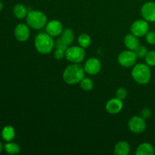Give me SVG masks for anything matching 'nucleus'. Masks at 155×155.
<instances>
[{
    "label": "nucleus",
    "mask_w": 155,
    "mask_h": 155,
    "mask_svg": "<svg viewBox=\"0 0 155 155\" xmlns=\"http://www.w3.org/2000/svg\"><path fill=\"white\" fill-rule=\"evenodd\" d=\"M85 73L84 68L80 64L71 63L64 71L63 80L67 84L75 85L84 78Z\"/></svg>",
    "instance_id": "nucleus-1"
},
{
    "label": "nucleus",
    "mask_w": 155,
    "mask_h": 155,
    "mask_svg": "<svg viewBox=\"0 0 155 155\" xmlns=\"http://www.w3.org/2000/svg\"><path fill=\"white\" fill-rule=\"evenodd\" d=\"M35 48L36 51L42 54H48L53 51L55 42L52 36L47 33H39L35 38Z\"/></svg>",
    "instance_id": "nucleus-2"
},
{
    "label": "nucleus",
    "mask_w": 155,
    "mask_h": 155,
    "mask_svg": "<svg viewBox=\"0 0 155 155\" xmlns=\"http://www.w3.org/2000/svg\"><path fill=\"white\" fill-rule=\"evenodd\" d=\"M132 77L138 84H148L151 78L150 67L147 64H136L132 71Z\"/></svg>",
    "instance_id": "nucleus-3"
},
{
    "label": "nucleus",
    "mask_w": 155,
    "mask_h": 155,
    "mask_svg": "<svg viewBox=\"0 0 155 155\" xmlns=\"http://www.w3.org/2000/svg\"><path fill=\"white\" fill-rule=\"evenodd\" d=\"M27 24L30 28L34 30H40L45 27L47 22V17L43 12L34 10L28 12L27 17Z\"/></svg>",
    "instance_id": "nucleus-4"
},
{
    "label": "nucleus",
    "mask_w": 155,
    "mask_h": 155,
    "mask_svg": "<svg viewBox=\"0 0 155 155\" xmlns=\"http://www.w3.org/2000/svg\"><path fill=\"white\" fill-rule=\"evenodd\" d=\"M86 52L81 46L68 47L65 51V58L68 61L74 64H80L85 58Z\"/></svg>",
    "instance_id": "nucleus-5"
},
{
    "label": "nucleus",
    "mask_w": 155,
    "mask_h": 155,
    "mask_svg": "<svg viewBox=\"0 0 155 155\" xmlns=\"http://www.w3.org/2000/svg\"><path fill=\"white\" fill-rule=\"evenodd\" d=\"M138 57L135 51L125 50L120 52L118 55V63L124 68H131L136 64Z\"/></svg>",
    "instance_id": "nucleus-6"
},
{
    "label": "nucleus",
    "mask_w": 155,
    "mask_h": 155,
    "mask_svg": "<svg viewBox=\"0 0 155 155\" xmlns=\"http://www.w3.org/2000/svg\"><path fill=\"white\" fill-rule=\"evenodd\" d=\"M149 25L148 22L145 19H139L134 21L131 26V33L136 36L137 37L145 36L149 31Z\"/></svg>",
    "instance_id": "nucleus-7"
},
{
    "label": "nucleus",
    "mask_w": 155,
    "mask_h": 155,
    "mask_svg": "<svg viewBox=\"0 0 155 155\" xmlns=\"http://www.w3.org/2000/svg\"><path fill=\"white\" fill-rule=\"evenodd\" d=\"M128 127L132 133L139 134L143 133L146 129V122L141 116H134L129 120Z\"/></svg>",
    "instance_id": "nucleus-8"
},
{
    "label": "nucleus",
    "mask_w": 155,
    "mask_h": 155,
    "mask_svg": "<svg viewBox=\"0 0 155 155\" xmlns=\"http://www.w3.org/2000/svg\"><path fill=\"white\" fill-rule=\"evenodd\" d=\"M85 72L89 75H96L101 69V63L96 58H90L88 59L83 66Z\"/></svg>",
    "instance_id": "nucleus-9"
},
{
    "label": "nucleus",
    "mask_w": 155,
    "mask_h": 155,
    "mask_svg": "<svg viewBox=\"0 0 155 155\" xmlns=\"http://www.w3.org/2000/svg\"><path fill=\"white\" fill-rule=\"evenodd\" d=\"M141 15L148 22H155V2H147L141 8Z\"/></svg>",
    "instance_id": "nucleus-10"
},
{
    "label": "nucleus",
    "mask_w": 155,
    "mask_h": 155,
    "mask_svg": "<svg viewBox=\"0 0 155 155\" xmlns=\"http://www.w3.org/2000/svg\"><path fill=\"white\" fill-rule=\"evenodd\" d=\"M63 30V24L60 21H58V20H51L48 21L45 25V31L52 37L60 36Z\"/></svg>",
    "instance_id": "nucleus-11"
},
{
    "label": "nucleus",
    "mask_w": 155,
    "mask_h": 155,
    "mask_svg": "<svg viewBox=\"0 0 155 155\" xmlns=\"http://www.w3.org/2000/svg\"><path fill=\"white\" fill-rule=\"evenodd\" d=\"M28 25L19 24L15 29V36L19 42H26L30 38V31Z\"/></svg>",
    "instance_id": "nucleus-12"
},
{
    "label": "nucleus",
    "mask_w": 155,
    "mask_h": 155,
    "mask_svg": "<svg viewBox=\"0 0 155 155\" xmlns=\"http://www.w3.org/2000/svg\"><path fill=\"white\" fill-rule=\"evenodd\" d=\"M124 103L122 100L116 98H113L109 100L105 105V109L107 113L110 114H117L122 110Z\"/></svg>",
    "instance_id": "nucleus-13"
},
{
    "label": "nucleus",
    "mask_w": 155,
    "mask_h": 155,
    "mask_svg": "<svg viewBox=\"0 0 155 155\" xmlns=\"http://www.w3.org/2000/svg\"><path fill=\"white\" fill-rule=\"evenodd\" d=\"M68 48V45H66L61 39V38L57 39V41L55 42V45H54V58H56L57 60H61L64 58H65V51Z\"/></svg>",
    "instance_id": "nucleus-14"
},
{
    "label": "nucleus",
    "mask_w": 155,
    "mask_h": 155,
    "mask_svg": "<svg viewBox=\"0 0 155 155\" xmlns=\"http://www.w3.org/2000/svg\"><path fill=\"white\" fill-rule=\"evenodd\" d=\"M138 38L139 37L133 35V33L127 34L124 37V45L128 49L135 51L140 45V42Z\"/></svg>",
    "instance_id": "nucleus-15"
},
{
    "label": "nucleus",
    "mask_w": 155,
    "mask_h": 155,
    "mask_svg": "<svg viewBox=\"0 0 155 155\" xmlns=\"http://www.w3.org/2000/svg\"><path fill=\"white\" fill-rule=\"evenodd\" d=\"M155 150L154 146L148 142H143L137 147L136 155H154Z\"/></svg>",
    "instance_id": "nucleus-16"
},
{
    "label": "nucleus",
    "mask_w": 155,
    "mask_h": 155,
    "mask_svg": "<svg viewBox=\"0 0 155 155\" xmlns=\"http://www.w3.org/2000/svg\"><path fill=\"white\" fill-rule=\"evenodd\" d=\"M114 152L116 155H128L130 152V146L126 141H120L115 145Z\"/></svg>",
    "instance_id": "nucleus-17"
},
{
    "label": "nucleus",
    "mask_w": 155,
    "mask_h": 155,
    "mask_svg": "<svg viewBox=\"0 0 155 155\" xmlns=\"http://www.w3.org/2000/svg\"><path fill=\"white\" fill-rule=\"evenodd\" d=\"M60 38L66 45L69 46V45H71L74 42L75 36H74V31L71 29L66 28L63 30L61 34Z\"/></svg>",
    "instance_id": "nucleus-18"
},
{
    "label": "nucleus",
    "mask_w": 155,
    "mask_h": 155,
    "mask_svg": "<svg viewBox=\"0 0 155 155\" xmlns=\"http://www.w3.org/2000/svg\"><path fill=\"white\" fill-rule=\"evenodd\" d=\"M15 136V129L12 126H6L2 131V137L5 142H12Z\"/></svg>",
    "instance_id": "nucleus-19"
},
{
    "label": "nucleus",
    "mask_w": 155,
    "mask_h": 155,
    "mask_svg": "<svg viewBox=\"0 0 155 155\" xmlns=\"http://www.w3.org/2000/svg\"><path fill=\"white\" fill-rule=\"evenodd\" d=\"M13 12L15 16L18 19H23V18H26L28 14L27 8L22 4L15 5L13 8Z\"/></svg>",
    "instance_id": "nucleus-20"
},
{
    "label": "nucleus",
    "mask_w": 155,
    "mask_h": 155,
    "mask_svg": "<svg viewBox=\"0 0 155 155\" xmlns=\"http://www.w3.org/2000/svg\"><path fill=\"white\" fill-rule=\"evenodd\" d=\"M4 148L5 150L6 153L9 154H17L20 152L21 148L18 144L15 142H8L4 145Z\"/></svg>",
    "instance_id": "nucleus-21"
},
{
    "label": "nucleus",
    "mask_w": 155,
    "mask_h": 155,
    "mask_svg": "<svg viewBox=\"0 0 155 155\" xmlns=\"http://www.w3.org/2000/svg\"><path fill=\"white\" fill-rule=\"evenodd\" d=\"M78 44L82 48H88L91 44V37L87 33H81L78 37Z\"/></svg>",
    "instance_id": "nucleus-22"
},
{
    "label": "nucleus",
    "mask_w": 155,
    "mask_h": 155,
    "mask_svg": "<svg viewBox=\"0 0 155 155\" xmlns=\"http://www.w3.org/2000/svg\"><path fill=\"white\" fill-rule=\"evenodd\" d=\"M80 84L82 89L84 91H86V92L91 91L94 87L93 82H92V80H91L90 78H89V77H84V78L80 81Z\"/></svg>",
    "instance_id": "nucleus-23"
},
{
    "label": "nucleus",
    "mask_w": 155,
    "mask_h": 155,
    "mask_svg": "<svg viewBox=\"0 0 155 155\" xmlns=\"http://www.w3.org/2000/svg\"><path fill=\"white\" fill-rule=\"evenodd\" d=\"M145 63L149 67H154L155 66V51L151 50L148 51V54H146L145 58Z\"/></svg>",
    "instance_id": "nucleus-24"
},
{
    "label": "nucleus",
    "mask_w": 155,
    "mask_h": 155,
    "mask_svg": "<svg viewBox=\"0 0 155 155\" xmlns=\"http://www.w3.org/2000/svg\"><path fill=\"white\" fill-rule=\"evenodd\" d=\"M136 55H137L138 58H145L146 54H148V48L144 45H139L136 50H135Z\"/></svg>",
    "instance_id": "nucleus-25"
},
{
    "label": "nucleus",
    "mask_w": 155,
    "mask_h": 155,
    "mask_svg": "<svg viewBox=\"0 0 155 155\" xmlns=\"http://www.w3.org/2000/svg\"><path fill=\"white\" fill-rule=\"evenodd\" d=\"M127 91L124 87H120L116 92V97L120 100H124L127 98Z\"/></svg>",
    "instance_id": "nucleus-26"
},
{
    "label": "nucleus",
    "mask_w": 155,
    "mask_h": 155,
    "mask_svg": "<svg viewBox=\"0 0 155 155\" xmlns=\"http://www.w3.org/2000/svg\"><path fill=\"white\" fill-rule=\"evenodd\" d=\"M147 42L150 45H155V31H148L145 35Z\"/></svg>",
    "instance_id": "nucleus-27"
},
{
    "label": "nucleus",
    "mask_w": 155,
    "mask_h": 155,
    "mask_svg": "<svg viewBox=\"0 0 155 155\" xmlns=\"http://www.w3.org/2000/svg\"><path fill=\"white\" fill-rule=\"evenodd\" d=\"M151 114H152L151 110H150L149 108H148V107H145V108L142 109V111H141V117H142L143 119H145V120L149 119L151 117Z\"/></svg>",
    "instance_id": "nucleus-28"
},
{
    "label": "nucleus",
    "mask_w": 155,
    "mask_h": 155,
    "mask_svg": "<svg viewBox=\"0 0 155 155\" xmlns=\"http://www.w3.org/2000/svg\"><path fill=\"white\" fill-rule=\"evenodd\" d=\"M2 8H3V3L0 1V12L2 10Z\"/></svg>",
    "instance_id": "nucleus-29"
},
{
    "label": "nucleus",
    "mask_w": 155,
    "mask_h": 155,
    "mask_svg": "<svg viewBox=\"0 0 155 155\" xmlns=\"http://www.w3.org/2000/svg\"><path fill=\"white\" fill-rule=\"evenodd\" d=\"M2 145L1 142H0V153L2 152Z\"/></svg>",
    "instance_id": "nucleus-30"
},
{
    "label": "nucleus",
    "mask_w": 155,
    "mask_h": 155,
    "mask_svg": "<svg viewBox=\"0 0 155 155\" xmlns=\"http://www.w3.org/2000/svg\"><path fill=\"white\" fill-rule=\"evenodd\" d=\"M139 1H143V0H139Z\"/></svg>",
    "instance_id": "nucleus-31"
}]
</instances>
